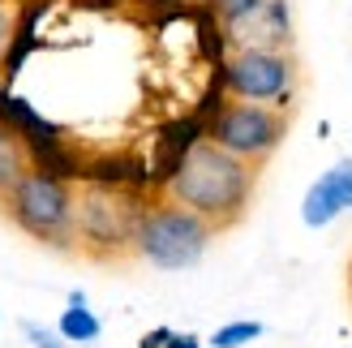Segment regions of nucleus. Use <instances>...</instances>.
<instances>
[{
    "mask_svg": "<svg viewBox=\"0 0 352 348\" xmlns=\"http://www.w3.org/2000/svg\"><path fill=\"white\" fill-rule=\"evenodd\" d=\"M138 348H202V340L193 331H172V327H155L138 340Z\"/></svg>",
    "mask_w": 352,
    "mask_h": 348,
    "instance_id": "12",
    "label": "nucleus"
},
{
    "mask_svg": "<svg viewBox=\"0 0 352 348\" xmlns=\"http://www.w3.org/2000/svg\"><path fill=\"white\" fill-rule=\"evenodd\" d=\"M210 237H215V224H206L202 215L185 211L181 202L160 198L146 202L142 224H138V241L133 254H142L151 267L160 271H189L202 263V254L210 250Z\"/></svg>",
    "mask_w": 352,
    "mask_h": 348,
    "instance_id": "4",
    "label": "nucleus"
},
{
    "mask_svg": "<svg viewBox=\"0 0 352 348\" xmlns=\"http://www.w3.org/2000/svg\"><path fill=\"white\" fill-rule=\"evenodd\" d=\"M258 336H267V327L254 323V318H236V323H223L210 331V348H245V344H254Z\"/></svg>",
    "mask_w": 352,
    "mask_h": 348,
    "instance_id": "11",
    "label": "nucleus"
},
{
    "mask_svg": "<svg viewBox=\"0 0 352 348\" xmlns=\"http://www.w3.org/2000/svg\"><path fill=\"white\" fill-rule=\"evenodd\" d=\"M74 202H78V185L65 177H52L43 168H30L0 198L5 215L26 237L43 241V246H56V250H78L74 246Z\"/></svg>",
    "mask_w": 352,
    "mask_h": 348,
    "instance_id": "3",
    "label": "nucleus"
},
{
    "mask_svg": "<svg viewBox=\"0 0 352 348\" xmlns=\"http://www.w3.org/2000/svg\"><path fill=\"white\" fill-rule=\"evenodd\" d=\"M202 125H206V138L215 146H223L228 155H236V160L258 168L262 160H271L279 151V142L288 133V116L279 108H262V103H241V99L219 95L215 112Z\"/></svg>",
    "mask_w": 352,
    "mask_h": 348,
    "instance_id": "5",
    "label": "nucleus"
},
{
    "mask_svg": "<svg viewBox=\"0 0 352 348\" xmlns=\"http://www.w3.org/2000/svg\"><path fill=\"white\" fill-rule=\"evenodd\" d=\"M30 172V146L9 125H0V198Z\"/></svg>",
    "mask_w": 352,
    "mask_h": 348,
    "instance_id": "10",
    "label": "nucleus"
},
{
    "mask_svg": "<svg viewBox=\"0 0 352 348\" xmlns=\"http://www.w3.org/2000/svg\"><path fill=\"white\" fill-rule=\"evenodd\" d=\"M22 336H26L30 348H69V340L56 331V327H43L34 318H22Z\"/></svg>",
    "mask_w": 352,
    "mask_h": 348,
    "instance_id": "13",
    "label": "nucleus"
},
{
    "mask_svg": "<svg viewBox=\"0 0 352 348\" xmlns=\"http://www.w3.org/2000/svg\"><path fill=\"white\" fill-rule=\"evenodd\" d=\"M254 5H262V0H202V9L215 17V22H228V17H236V13L254 9Z\"/></svg>",
    "mask_w": 352,
    "mask_h": 348,
    "instance_id": "14",
    "label": "nucleus"
},
{
    "mask_svg": "<svg viewBox=\"0 0 352 348\" xmlns=\"http://www.w3.org/2000/svg\"><path fill=\"white\" fill-rule=\"evenodd\" d=\"M142 211H146V202L138 189L86 181V185H78V202H74V246L95 258L125 254L138 241Z\"/></svg>",
    "mask_w": 352,
    "mask_h": 348,
    "instance_id": "2",
    "label": "nucleus"
},
{
    "mask_svg": "<svg viewBox=\"0 0 352 348\" xmlns=\"http://www.w3.org/2000/svg\"><path fill=\"white\" fill-rule=\"evenodd\" d=\"M13 34H17V17H13V9L0 0V61H5V52H9V43H13Z\"/></svg>",
    "mask_w": 352,
    "mask_h": 348,
    "instance_id": "15",
    "label": "nucleus"
},
{
    "mask_svg": "<svg viewBox=\"0 0 352 348\" xmlns=\"http://www.w3.org/2000/svg\"><path fill=\"white\" fill-rule=\"evenodd\" d=\"M56 331L69 340V344H95L103 336V323L91 305H86V292H69V301L60 309V318H56Z\"/></svg>",
    "mask_w": 352,
    "mask_h": 348,
    "instance_id": "9",
    "label": "nucleus"
},
{
    "mask_svg": "<svg viewBox=\"0 0 352 348\" xmlns=\"http://www.w3.org/2000/svg\"><path fill=\"white\" fill-rule=\"evenodd\" d=\"M348 211H352V160H336L305 189L301 224L305 228H331V224L340 215H348Z\"/></svg>",
    "mask_w": 352,
    "mask_h": 348,
    "instance_id": "8",
    "label": "nucleus"
},
{
    "mask_svg": "<svg viewBox=\"0 0 352 348\" xmlns=\"http://www.w3.org/2000/svg\"><path fill=\"white\" fill-rule=\"evenodd\" d=\"M219 95L241 103L284 112L296 95V61L292 52H223L219 61Z\"/></svg>",
    "mask_w": 352,
    "mask_h": 348,
    "instance_id": "6",
    "label": "nucleus"
},
{
    "mask_svg": "<svg viewBox=\"0 0 352 348\" xmlns=\"http://www.w3.org/2000/svg\"><path fill=\"white\" fill-rule=\"evenodd\" d=\"M219 26V43L228 52H288L292 47V9L288 0H262V5L245 9Z\"/></svg>",
    "mask_w": 352,
    "mask_h": 348,
    "instance_id": "7",
    "label": "nucleus"
},
{
    "mask_svg": "<svg viewBox=\"0 0 352 348\" xmlns=\"http://www.w3.org/2000/svg\"><path fill=\"white\" fill-rule=\"evenodd\" d=\"M254 185H258V168L228 155L223 146H215L210 138H198L181 164L168 172L164 181V198L181 202L185 211L202 215L206 224L215 228H228L245 215V206L254 198Z\"/></svg>",
    "mask_w": 352,
    "mask_h": 348,
    "instance_id": "1",
    "label": "nucleus"
},
{
    "mask_svg": "<svg viewBox=\"0 0 352 348\" xmlns=\"http://www.w3.org/2000/svg\"><path fill=\"white\" fill-rule=\"evenodd\" d=\"M168 5H193V0H168Z\"/></svg>",
    "mask_w": 352,
    "mask_h": 348,
    "instance_id": "16",
    "label": "nucleus"
}]
</instances>
